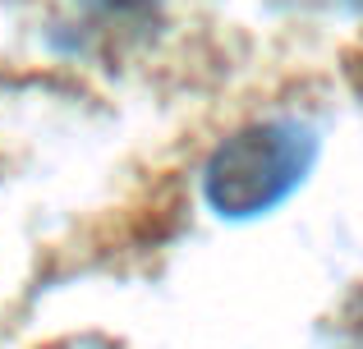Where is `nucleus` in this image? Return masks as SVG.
Instances as JSON below:
<instances>
[{
	"instance_id": "f257e3e1",
	"label": "nucleus",
	"mask_w": 363,
	"mask_h": 349,
	"mask_svg": "<svg viewBox=\"0 0 363 349\" xmlns=\"http://www.w3.org/2000/svg\"><path fill=\"white\" fill-rule=\"evenodd\" d=\"M318 161V134L299 120H257L230 134L203 171V193L216 216L248 221L294 193Z\"/></svg>"
},
{
	"instance_id": "7ed1b4c3",
	"label": "nucleus",
	"mask_w": 363,
	"mask_h": 349,
	"mask_svg": "<svg viewBox=\"0 0 363 349\" xmlns=\"http://www.w3.org/2000/svg\"><path fill=\"white\" fill-rule=\"evenodd\" d=\"M350 5H359V9H363V0H350Z\"/></svg>"
},
{
	"instance_id": "f03ea898",
	"label": "nucleus",
	"mask_w": 363,
	"mask_h": 349,
	"mask_svg": "<svg viewBox=\"0 0 363 349\" xmlns=\"http://www.w3.org/2000/svg\"><path fill=\"white\" fill-rule=\"evenodd\" d=\"M79 5L101 18H116V23H143V18L157 14L161 0H79Z\"/></svg>"
}]
</instances>
